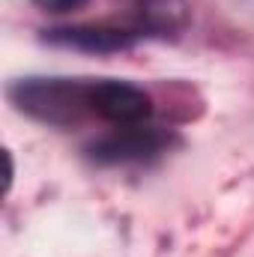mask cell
Here are the masks:
<instances>
[{
  "label": "cell",
  "mask_w": 254,
  "mask_h": 257,
  "mask_svg": "<svg viewBox=\"0 0 254 257\" xmlns=\"http://www.w3.org/2000/svg\"><path fill=\"white\" fill-rule=\"evenodd\" d=\"M12 102L51 126H72L96 117V81L81 78H27L12 87Z\"/></svg>",
  "instance_id": "obj_1"
},
{
  "label": "cell",
  "mask_w": 254,
  "mask_h": 257,
  "mask_svg": "<svg viewBox=\"0 0 254 257\" xmlns=\"http://www.w3.org/2000/svg\"><path fill=\"white\" fill-rule=\"evenodd\" d=\"M168 144H171V135L144 126V123H138V126H117L111 135H105L102 141H96L90 147V156L96 162H102V165L144 162V159L159 156Z\"/></svg>",
  "instance_id": "obj_2"
},
{
  "label": "cell",
  "mask_w": 254,
  "mask_h": 257,
  "mask_svg": "<svg viewBox=\"0 0 254 257\" xmlns=\"http://www.w3.org/2000/svg\"><path fill=\"white\" fill-rule=\"evenodd\" d=\"M153 114L150 96L126 81L114 78H99L96 81V117L108 120L114 126H138L147 123Z\"/></svg>",
  "instance_id": "obj_3"
},
{
  "label": "cell",
  "mask_w": 254,
  "mask_h": 257,
  "mask_svg": "<svg viewBox=\"0 0 254 257\" xmlns=\"http://www.w3.org/2000/svg\"><path fill=\"white\" fill-rule=\"evenodd\" d=\"M51 42L72 45V48H87V51H117L132 42V33L123 30H105V27H69V30H54Z\"/></svg>",
  "instance_id": "obj_4"
},
{
  "label": "cell",
  "mask_w": 254,
  "mask_h": 257,
  "mask_svg": "<svg viewBox=\"0 0 254 257\" xmlns=\"http://www.w3.org/2000/svg\"><path fill=\"white\" fill-rule=\"evenodd\" d=\"M33 3H39L48 12H72V9H81L87 0H33Z\"/></svg>",
  "instance_id": "obj_5"
}]
</instances>
